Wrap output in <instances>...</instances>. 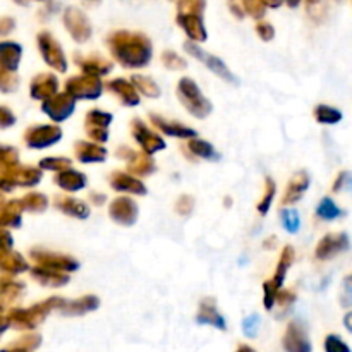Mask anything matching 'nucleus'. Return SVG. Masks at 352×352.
<instances>
[{
    "instance_id": "nucleus-33",
    "label": "nucleus",
    "mask_w": 352,
    "mask_h": 352,
    "mask_svg": "<svg viewBox=\"0 0 352 352\" xmlns=\"http://www.w3.org/2000/svg\"><path fill=\"white\" fill-rule=\"evenodd\" d=\"M134 86L138 88V91L144 93L146 96H151V98H157L160 95V88L157 86V82L150 78H144V76H134L133 78Z\"/></svg>"
},
{
    "instance_id": "nucleus-29",
    "label": "nucleus",
    "mask_w": 352,
    "mask_h": 352,
    "mask_svg": "<svg viewBox=\"0 0 352 352\" xmlns=\"http://www.w3.org/2000/svg\"><path fill=\"white\" fill-rule=\"evenodd\" d=\"M57 208H60L62 212L67 213V215L76 217V219H86L89 215V208L85 203L78 201V199L72 198H58L57 199Z\"/></svg>"
},
{
    "instance_id": "nucleus-63",
    "label": "nucleus",
    "mask_w": 352,
    "mask_h": 352,
    "mask_svg": "<svg viewBox=\"0 0 352 352\" xmlns=\"http://www.w3.org/2000/svg\"><path fill=\"white\" fill-rule=\"evenodd\" d=\"M308 2H315V0H308Z\"/></svg>"
},
{
    "instance_id": "nucleus-26",
    "label": "nucleus",
    "mask_w": 352,
    "mask_h": 352,
    "mask_svg": "<svg viewBox=\"0 0 352 352\" xmlns=\"http://www.w3.org/2000/svg\"><path fill=\"white\" fill-rule=\"evenodd\" d=\"M151 120H153V124L158 127V129L164 131V133H167V134H170V136L186 138V140H191V138L196 136L195 131L189 129V127L181 126V124H177V122H168V120H164L162 117H158V116H151Z\"/></svg>"
},
{
    "instance_id": "nucleus-3",
    "label": "nucleus",
    "mask_w": 352,
    "mask_h": 352,
    "mask_svg": "<svg viewBox=\"0 0 352 352\" xmlns=\"http://www.w3.org/2000/svg\"><path fill=\"white\" fill-rule=\"evenodd\" d=\"M179 96L184 102L186 109L198 119H205L210 112H212V103L201 95L198 85L192 79L182 78L179 81Z\"/></svg>"
},
{
    "instance_id": "nucleus-31",
    "label": "nucleus",
    "mask_w": 352,
    "mask_h": 352,
    "mask_svg": "<svg viewBox=\"0 0 352 352\" xmlns=\"http://www.w3.org/2000/svg\"><path fill=\"white\" fill-rule=\"evenodd\" d=\"M148 155L150 153H146V151H144V153H131L129 165H127L129 172H133V174L136 175L150 174V172L155 168V165Z\"/></svg>"
},
{
    "instance_id": "nucleus-53",
    "label": "nucleus",
    "mask_w": 352,
    "mask_h": 352,
    "mask_svg": "<svg viewBox=\"0 0 352 352\" xmlns=\"http://www.w3.org/2000/svg\"><path fill=\"white\" fill-rule=\"evenodd\" d=\"M344 289H346V294L342 298V305L344 306H351L352 305V275L344 280Z\"/></svg>"
},
{
    "instance_id": "nucleus-19",
    "label": "nucleus",
    "mask_w": 352,
    "mask_h": 352,
    "mask_svg": "<svg viewBox=\"0 0 352 352\" xmlns=\"http://www.w3.org/2000/svg\"><path fill=\"white\" fill-rule=\"evenodd\" d=\"M110 184L116 191H124V192H133V195H146V188L143 186V182L138 181L136 177L129 174H120L116 172L110 179Z\"/></svg>"
},
{
    "instance_id": "nucleus-48",
    "label": "nucleus",
    "mask_w": 352,
    "mask_h": 352,
    "mask_svg": "<svg viewBox=\"0 0 352 352\" xmlns=\"http://www.w3.org/2000/svg\"><path fill=\"white\" fill-rule=\"evenodd\" d=\"M267 186H268L267 195H265V198L261 199V203L258 205V210H260V213H263V215L268 212V208H270V205H272V199H274V196H275V184L272 179H267Z\"/></svg>"
},
{
    "instance_id": "nucleus-61",
    "label": "nucleus",
    "mask_w": 352,
    "mask_h": 352,
    "mask_svg": "<svg viewBox=\"0 0 352 352\" xmlns=\"http://www.w3.org/2000/svg\"><path fill=\"white\" fill-rule=\"evenodd\" d=\"M299 2H301V0H287V3H289V6H291V7H298Z\"/></svg>"
},
{
    "instance_id": "nucleus-21",
    "label": "nucleus",
    "mask_w": 352,
    "mask_h": 352,
    "mask_svg": "<svg viewBox=\"0 0 352 352\" xmlns=\"http://www.w3.org/2000/svg\"><path fill=\"white\" fill-rule=\"evenodd\" d=\"M21 58V47L16 43H0V67L9 69V71H16L17 64Z\"/></svg>"
},
{
    "instance_id": "nucleus-35",
    "label": "nucleus",
    "mask_w": 352,
    "mask_h": 352,
    "mask_svg": "<svg viewBox=\"0 0 352 352\" xmlns=\"http://www.w3.org/2000/svg\"><path fill=\"white\" fill-rule=\"evenodd\" d=\"M315 116H316V120L322 124H337V122H340V119H342V113H340L339 110L332 109V107H327V105L316 107Z\"/></svg>"
},
{
    "instance_id": "nucleus-24",
    "label": "nucleus",
    "mask_w": 352,
    "mask_h": 352,
    "mask_svg": "<svg viewBox=\"0 0 352 352\" xmlns=\"http://www.w3.org/2000/svg\"><path fill=\"white\" fill-rule=\"evenodd\" d=\"M34 278L41 282L45 285H54V287H60V285L67 284L69 282V275L65 272H58V270H50V268H43V267H36L33 270Z\"/></svg>"
},
{
    "instance_id": "nucleus-46",
    "label": "nucleus",
    "mask_w": 352,
    "mask_h": 352,
    "mask_svg": "<svg viewBox=\"0 0 352 352\" xmlns=\"http://www.w3.org/2000/svg\"><path fill=\"white\" fill-rule=\"evenodd\" d=\"M162 60H164V64L167 65L168 69H174V71L186 67V62L182 60L177 54H174V52H165V54L162 55Z\"/></svg>"
},
{
    "instance_id": "nucleus-34",
    "label": "nucleus",
    "mask_w": 352,
    "mask_h": 352,
    "mask_svg": "<svg viewBox=\"0 0 352 352\" xmlns=\"http://www.w3.org/2000/svg\"><path fill=\"white\" fill-rule=\"evenodd\" d=\"M316 213H318L320 219L323 220H336L342 215V210H340L330 198H323L322 203L318 205Z\"/></svg>"
},
{
    "instance_id": "nucleus-45",
    "label": "nucleus",
    "mask_w": 352,
    "mask_h": 352,
    "mask_svg": "<svg viewBox=\"0 0 352 352\" xmlns=\"http://www.w3.org/2000/svg\"><path fill=\"white\" fill-rule=\"evenodd\" d=\"M17 164V151L14 148L0 146V168Z\"/></svg>"
},
{
    "instance_id": "nucleus-59",
    "label": "nucleus",
    "mask_w": 352,
    "mask_h": 352,
    "mask_svg": "<svg viewBox=\"0 0 352 352\" xmlns=\"http://www.w3.org/2000/svg\"><path fill=\"white\" fill-rule=\"evenodd\" d=\"M100 2H102V0H82V3H85L86 7H95L98 6Z\"/></svg>"
},
{
    "instance_id": "nucleus-4",
    "label": "nucleus",
    "mask_w": 352,
    "mask_h": 352,
    "mask_svg": "<svg viewBox=\"0 0 352 352\" xmlns=\"http://www.w3.org/2000/svg\"><path fill=\"white\" fill-rule=\"evenodd\" d=\"M292 261H294V250H292V248H285V250L282 251L280 261H278L277 274H275V277L272 278V280L265 282V308H274V302L278 296V289L284 284V278L285 275H287V270L292 265Z\"/></svg>"
},
{
    "instance_id": "nucleus-47",
    "label": "nucleus",
    "mask_w": 352,
    "mask_h": 352,
    "mask_svg": "<svg viewBox=\"0 0 352 352\" xmlns=\"http://www.w3.org/2000/svg\"><path fill=\"white\" fill-rule=\"evenodd\" d=\"M38 346H40V337L30 336V337H23L19 342L10 344L9 349H36Z\"/></svg>"
},
{
    "instance_id": "nucleus-7",
    "label": "nucleus",
    "mask_w": 352,
    "mask_h": 352,
    "mask_svg": "<svg viewBox=\"0 0 352 352\" xmlns=\"http://www.w3.org/2000/svg\"><path fill=\"white\" fill-rule=\"evenodd\" d=\"M38 45H40L41 55H43V58L47 60L48 65L57 69L58 72H64L65 69H67V62H65L64 52H62L60 45L57 43V40H54L48 33H41L38 34Z\"/></svg>"
},
{
    "instance_id": "nucleus-43",
    "label": "nucleus",
    "mask_w": 352,
    "mask_h": 352,
    "mask_svg": "<svg viewBox=\"0 0 352 352\" xmlns=\"http://www.w3.org/2000/svg\"><path fill=\"white\" fill-rule=\"evenodd\" d=\"M244 12L251 14L253 17H261L265 14V2L263 0H243Z\"/></svg>"
},
{
    "instance_id": "nucleus-49",
    "label": "nucleus",
    "mask_w": 352,
    "mask_h": 352,
    "mask_svg": "<svg viewBox=\"0 0 352 352\" xmlns=\"http://www.w3.org/2000/svg\"><path fill=\"white\" fill-rule=\"evenodd\" d=\"M325 349L329 352H342V351L347 352L349 351V346H346L339 337L329 336L325 340Z\"/></svg>"
},
{
    "instance_id": "nucleus-20",
    "label": "nucleus",
    "mask_w": 352,
    "mask_h": 352,
    "mask_svg": "<svg viewBox=\"0 0 352 352\" xmlns=\"http://www.w3.org/2000/svg\"><path fill=\"white\" fill-rule=\"evenodd\" d=\"M309 186V177L305 174V172H299L296 174L294 177L291 179L287 186V191H285L284 196V203H296L302 195L306 192Z\"/></svg>"
},
{
    "instance_id": "nucleus-10",
    "label": "nucleus",
    "mask_w": 352,
    "mask_h": 352,
    "mask_svg": "<svg viewBox=\"0 0 352 352\" xmlns=\"http://www.w3.org/2000/svg\"><path fill=\"white\" fill-rule=\"evenodd\" d=\"M62 138V133L55 126H36L31 127L26 133L24 140L31 148H47L50 144L57 143Z\"/></svg>"
},
{
    "instance_id": "nucleus-55",
    "label": "nucleus",
    "mask_w": 352,
    "mask_h": 352,
    "mask_svg": "<svg viewBox=\"0 0 352 352\" xmlns=\"http://www.w3.org/2000/svg\"><path fill=\"white\" fill-rule=\"evenodd\" d=\"M14 28V21L10 17H0V34H7Z\"/></svg>"
},
{
    "instance_id": "nucleus-2",
    "label": "nucleus",
    "mask_w": 352,
    "mask_h": 352,
    "mask_svg": "<svg viewBox=\"0 0 352 352\" xmlns=\"http://www.w3.org/2000/svg\"><path fill=\"white\" fill-rule=\"evenodd\" d=\"M62 305H64L62 299H48V301L41 302V305L33 306L31 309H19V311L10 313L9 322L12 323L14 327H17V329H33V327H36L48 313L54 311L55 308L60 309Z\"/></svg>"
},
{
    "instance_id": "nucleus-42",
    "label": "nucleus",
    "mask_w": 352,
    "mask_h": 352,
    "mask_svg": "<svg viewBox=\"0 0 352 352\" xmlns=\"http://www.w3.org/2000/svg\"><path fill=\"white\" fill-rule=\"evenodd\" d=\"M41 168H47V170H65V168L71 167V160L67 158H45L40 164Z\"/></svg>"
},
{
    "instance_id": "nucleus-62",
    "label": "nucleus",
    "mask_w": 352,
    "mask_h": 352,
    "mask_svg": "<svg viewBox=\"0 0 352 352\" xmlns=\"http://www.w3.org/2000/svg\"><path fill=\"white\" fill-rule=\"evenodd\" d=\"M14 2L19 3V6H28V2H30V0H14Z\"/></svg>"
},
{
    "instance_id": "nucleus-5",
    "label": "nucleus",
    "mask_w": 352,
    "mask_h": 352,
    "mask_svg": "<svg viewBox=\"0 0 352 352\" xmlns=\"http://www.w3.org/2000/svg\"><path fill=\"white\" fill-rule=\"evenodd\" d=\"M65 91L71 93L74 98L81 100H93L98 98L102 95V81L100 76L85 74V76H76L65 82Z\"/></svg>"
},
{
    "instance_id": "nucleus-32",
    "label": "nucleus",
    "mask_w": 352,
    "mask_h": 352,
    "mask_svg": "<svg viewBox=\"0 0 352 352\" xmlns=\"http://www.w3.org/2000/svg\"><path fill=\"white\" fill-rule=\"evenodd\" d=\"M79 67H81L86 74L103 76V74H109L110 69H112V64L103 60L102 57H89V58H81Z\"/></svg>"
},
{
    "instance_id": "nucleus-57",
    "label": "nucleus",
    "mask_w": 352,
    "mask_h": 352,
    "mask_svg": "<svg viewBox=\"0 0 352 352\" xmlns=\"http://www.w3.org/2000/svg\"><path fill=\"white\" fill-rule=\"evenodd\" d=\"M344 323H346V329L352 333V311L347 313L346 318H344Z\"/></svg>"
},
{
    "instance_id": "nucleus-60",
    "label": "nucleus",
    "mask_w": 352,
    "mask_h": 352,
    "mask_svg": "<svg viewBox=\"0 0 352 352\" xmlns=\"http://www.w3.org/2000/svg\"><path fill=\"white\" fill-rule=\"evenodd\" d=\"M7 323H9V322H7V320L3 318V316H0V333H2L3 330L7 329Z\"/></svg>"
},
{
    "instance_id": "nucleus-28",
    "label": "nucleus",
    "mask_w": 352,
    "mask_h": 352,
    "mask_svg": "<svg viewBox=\"0 0 352 352\" xmlns=\"http://www.w3.org/2000/svg\"><path fill=\"white\" fill-rule=\"evenodd\" d=\"M198 323L203 325H212L217 327L220 330H226V320L219 315V311L215 309L213 301H205L201 305V311L198 315Z\"/></svg>"
},
{
    "instance_id": "nucleus-9",
    "label": "nucleus",
    "mask_w": 352,
    "mask_h": 352,
    "mask_svg": "<svg viewBox=\"0 0 352 352\" xmlns=\"http://www.w3.org/2000/svg\"><path fill=\"white\" fill-rule=\"evenodd\" d=\"M184 47H186V50L189 52V54L195 55V57L199 58V60H201V62H205L206 67H208L212 72H215V74L219 76V78L226 79L227 82H236V85H237V79L234 78L232 72H230L229 69H227V65L223 64V62L220 60L219 57H215V55L206 54V52H203L201 48L196 47L195 43H186Z\"/></svg>"
},
{
    "instance_id": "nucleus-51",
    "label": "nucleus",
    "mask_w": 352,
    "mask_h": 352,
    "mask_svg": "<svg viewBox=\"0 0 352 352\" xmlns=\"http://www.w3.org/2000/svg\"><path fill=\"white\" fill-rule=\"evenodd\" d=\"M192 198H189V196H181V199L177 201V205H175V210H177L181 215H189V213L192 212Z\"/></svg>"
},
{
    "instance_id": "nucleus-38",
    "label": "nucleus",
    "mask_w": 352,
    "mask_h": 352,
    "mask_svg": "<svg viewBox=\"0 0 352 352\" xmlns=\"http://www.w3.org/2000/svg\"><path fill=\"white\" fill-rule=\"evenodd\" d=\"M110 122H112V116L100 110H91L86 116V127H109Z\"/></svg>"
},
{
    "instance_id": "nucleus-56",
    "label": "nucleus",
    "mask_w": 352,
    "mask_h": 352,
    "mask_svg": "<svg viewBox=\"0 0 352 352\" xmlns=\"http://www.w3.org/2000/svg\"><path fill=\"white\" fill-rule=\"evenodd\" d=\"M229 3H230V9H232L234 12L237 14V17H243L244 16V10H241V7H239V3H237V0H229Z\"/></svg>"
},
{
    "instance_id": "nucleus-14",
    "label": "nucleus",
    "mask_w": 352,
    "mask_h": 352,
    "mask_svg": "<svg viewBox=\"0 0 352 352\" xmlns=\"http://www.w3.org/2000/svg\"><path fill=\"white\" fill-rule=\"evenodd\" d=\"M33 260L36 261L38 267L50 268V270H58V272H74L78 268V263L74 260L67 256H62V254H52V253H43V251H33Z\"/></svg>"
},
{
    "instance_id": "nucleus-16",
    "label": "nucleus",
    "mask_w": 352,
    "mask_h": 352,
    "mask_svg": "<svg viewBox=\"0 0 352 352\" xmlns=\"http://www.w3.org/2000/svg\"><path fill=\"white\" fill-rule=\"evenodd\" d=\"M284 347L292 352H308L311 349L308 339H306V330L299 323H291L284 337Z\"/></svg>"
},
{
    "instance_id": "nucleus-52",
    "label": "nucleus",
    "mask_w": 352,
    "mask_h": 352,
    "mask_svg": "<svg viewBox=\"0 0 352 352\" xmlns=\"http://www.w3.org/2000/svg\"><path fill=\"white\" fill-rule=\"evenodd\" d=\"M256 31L265 41L272 40V38H274V34H275L274 26H272V24H268V23H258L256 24Z\"/></svg>"
},
{
    "instance_id": "nucleus-27",
    "label": "nucleus",
    "mask_w": 352,
    "mask_h": 352,
    "mask_svg": "<svg viewBox=\"0 0 352 352\" xmlns=\"http://www.w3.org/2000/svg\"><path fill=\"white\" fill-rule=\"evenodd\" d=\"M76 155L85 164H91V162H103L107 157V150L102 146H96L91 143H78L76 144Z\"/></svg>"
},
{
    "instance_id": "nucleus-37",
    "label": "nucleus",
    "mask_w": 352,
    "mask_h": 352,
    "mask_svg": "<svg viewBox=\"0 0 352 352\" xmlns=\"http://www.w3.org/2000/svg\"><path fill=\"white\" fill-rule=\"evenodd\" d=\"M48 201L43 195L40 192H30L26 198L23 199V206L26 210H31V212H43L47 208Z\"/></svg>"
},
{
    "instance_id": "nucleus-23",
    "label": "nucleus",
    "mask_w": 352,
    "mask_h": 352,
    "mask_svg": "<svg viewBox=\"0 0 352 352\" xmlns=\"http://www.w3.org/2000/svg\"><path fill=\"white\" fill-rule=\"evenodd\" d=\"M55 182L62 189H65V191H79V189H82L86 186V177L82 174H79V172L65 168V170H60V174L55 177Z\"/></svg>"
},
{
    "instance_id": "nucleus-54",
    "label": "nucleus",
    "mask_w": 352,
    "mask_h": 352,
    "mask_svg": "<svg viewBox=\"0 0 352 352\" xmlns=\"http://www.w3.org/2000/svg\"><path fill=\"white\" fill-rule=\"evenodd\" d=\"M14 116L7 109H0V127H9L14 124Z\"/></svg>"
},
{
    "instance_id": "nucleus-44",
    "label": "nucleus",
    "mask_w": 352,
    "mask_h": 352,
    "mask_svg": "<svg viewBox=\"0 0 352 352\" xmlns=\"http://www.w3.org/2000/svg\"><path fill=\"white\" fill-rule=\"evenodd\" d=\"M258 329H260V316H258L256 313H253V315H250L248 318H244L243 330L248 337H251V339L256 337Z\"/></svg>"
},
{
    "instance_id": "nucleus-25",
    "label": "nucleus",
    "mask_w": 352,
    "mask_h": 352,
    "mask_svg": "<svg viewBox=\"0 0 352 352\" xmlns=\"http://www.w3.org/2000/svg\"><path fill=\"white\" fill-rule=\"evenodd\" d=\"M23 210V201H9L0 206V227L19 226Z\"/></svg>"
},
{
    "instance_id": "nucleus-8",
    "label": "nucleus",
    "mask_w": 352,
    "mask_h": 352,
    "mask_svg": "<svg viewBox=\"0 0 352 352\" xmlns=\"http://www.w3.org/2000/svg\"><path fill=\"white\" fill-rule=\"evenodd\" d=\"M64 23L76 41H86L91 36V26L85 14L76 7H69L64 14Z\"/></svg>"
},
{
    "instance_id": "nucleus-39",
    "label": "nucleus",
    "mask_w": 352,
    "mask_h": 352,
    "mask_svg": "<svg viewBox=\"0 0 352 352\" xmlns=\"http://www.w3.org/2000/svg\"><path fill=\"white\" fill-rule=\"evenodd\" d=\"M282 223H284L285 230L296 234L299 229V223H301V219H299L296 210H285V212H282Z\"/></svg>"
},
{
    "instance_id": "nucleus-17",
    "label": "nucleus",
    "mask_w": 352,
    "mask_h": 352,
    "mask_svg": "<svg viewBox=\"0 0 352 352\" xmlns=\"http://www.w3.org/2000/svg\"><path fill=\"white\" fill-rule=\"evenodd\" d=\"M58 82L52 74H41L31 82V96L36 100H48L57 93Z\"/></svg>"
},
{
    "instance_id": "nucleus-58",
    "label": "nucleus",
    "mask_w": 352,
    "mask_h": 352,
    "mask_svg": "<svg viewBox=\"0 0 352 352\" xmlns=\"http://www.w3.org/2000/svg\"><path fill=\"white\" fill-rule=\"evenodd\" d=\"M263 2L267 7H278L284 0H263Z\"/></svg>"
},
{
    "instance_id": "nucleus-50",
    "label": "nucleus",
    "mask_w": 352,
    "mask_h": 352,
    "mask_svg": "<svg viewBox=\"0 0 352 352\" xmlns=\"http://www.w3.org/2000/svg\"><path fill=\"white\" fill-rule=\"evenodd\" d=\"M86 131H88L89 138L95 141H98V143H105V141L109 140L107 127H86Z\"/></svg>"
},
{
    "instance_id": "nucleus-11",
    "label": "nucleus",
    "mask_w": 352,
    "mask_h": 352,
    "mask_svg": "<svg viewBox=\"0 0 352 352\" xmlns=\"http://www.w3.org/2000/svg\"><path fill=\"white\" fill-rule=\"evenodd\" d=\"M349 248V237L346 234H329L320 241L316 248V258L318 260H330L336 254L342 253Z\"/></svg>"
},
{
    "instance_id": "nucleus-36",
    "label": "nucleus",
    "mask_w": 352,
    "mask_h": 352,
    "mask_svg": "<svg viewBox=\"0 0 352 352\" xmlns=\"http://www.w3.org/2000/svg\"><path fill=\"white\" fill-rule=\"evenodd\" d=\"M189 150L199 158H219L217 151L213 150V146L206 141H199V140H192L189 141Z\"/></svg>"
},
{
    "instance_id": "nucleus-13",
    "label": "nucleus",
    "mask_w": 352,
    "mask_h": 352,
    "mask_svg": "<svg viewBox=\"0 0 352 352\" xmlns=\"http://www.w3.org/2000/svg\"><path fill=\"white\" fill-rule=\"evenodd\" d=\"M131 127H133V136L136 138V141L140 143V146L143 148L146 153H157V151L164 150L165 148V143L164 140H162L160 136H157V134L151 133L150 129H148L146 126H144L141 120H134L133 124H131Z\"/></svg>"
},
{
    "instance_id": "nucleus-41",
    "label": "nucleus",
    "mask_w": 352,
    "mask_h": 352,
    "mask_svg": "<svg viewBox=\"0 0 352 352\" xmlns=\"http://www.w3.org/2000/svg\"><path fill=\"white\" fill-rule=\"evenodd\" d=\"M16 88H17V78L12 74V71L0 67V89L9 93V91H14Z\"/></svg>"
},
{
    "instance_id": "nucleus-30",
    "label": "nucleus",
    "mask_w": 352,
    "mask_h": 352,
    "mask_svg": "<svg viewBox=\"0 0 352 352\" xmlns=\"http://www.w3.org/2000/svg\"><path fill=\"white\" fill-rule=\"evenodd\" d=\"M0 268L17 274V272L28 270V263L21 258V254L9 253L7 248H0Z\"/></svg>"
},
{
    "instance_id": "nucleus-40",
    "label": "nucleus",
    "mask_w": 352,
    "mask_h": 352,
    "mask_svg": "<svg viewBox=\"0 0 352 352\" xmlns=\"http://www.w3.org/2000/svg\"><path fill=\"white\" fill-rule=\"evenodd\" d=\"M179 12L189 14H201L205 10V0H177Z\"/></svg>"
},
{
    "instance_id": "nucleus-1",
    "label": "nucleus",
    "mask_w": 352,
    "mask_h": 352,
    "mask_svg": "<svg viewBox=\"0 0 352 352\" xmlns=\"http://www.w3.org/2000/svg\"><path fill=\"white\" fill-rule=\"evenodd\" d=\"M113 57L126 67H143L151 58V43L146 36L129 31H119L109 40Z\"/></svg>"
},
{
    "instance_id": "nucleus-22",
    "label": "nucleus",
    "mask_w": 352,
    "mask_h": 352,
    "mask_svg": "<svg viewBox=\"0 0 352 352\" xmlns=\"http://www.w3.org/2000/svg\"><path fill=\"white\" fill-rule=\"evenodd\" d=\"M98 298H95V296H86V298L78 299V301H64L60 309L65 315H85V313H89L98 308Z\"/></svg>"
},
{
    "instance_id": "nucleus-6",
    "label": "nucleus",
    "mask_w": 352,
    "mask_h": 352,
    "mask_svg": "<svg viewBox=\"0 0 352 352\" xmlns=\"http://www.w3.org/2000/svg\"><path fill=\"white\" fill-rule=\"evenodd\" d=\"M74 96L71 93H55L43 103V112L55 122H62L74 112Z\"/></svg>"
},
{
    "instance_id": "nucleus-18",
    "label": "nucleus",
    "mask_w": 352,
    "mask_h": 352,
    "mask_svg": "<svg viewBox=\"0 0 352 352\" xmlns=\"http://www.w3.org/2000/svg\"><path fill=\"white\" fill-rule=\"evenodd\" d=\"M109 88L126 103L127 107H134L140 103V95H138V88L134 82L124 81V79H113L109 82Z\"/></svg>"
},
{
    "instance_id": "nucleus-12",
    "label": "nucleus",
    "mask_w": 352,
    "mask_h": 352,
    "mask_svg": "<svg viewBox=\"0 0 352 352\" xmlns=\"http://www.w3.org/2000/svg\"><path fill=\"white\" fill-rule=\"evenodd\" d=\"M110 217L120 226H133L138 219V206L131 198H117L110 203Z\"/></svg>"
},
{
    "instance_id": "nucleus-15",
    "label": "nucleus",
    "mask_w": 352,
    "mask_h": 352,
    "mask_svg": "<svg viewBox=\"0 0 352 352\" xmlns=\"http://www.w3.org/2000/svg\"><path fill=\"white\" fill-rule=\"evenodd\" d=\"M177 23L181 24L182 30L189 34V38L195 41H205L206 40V30L203 24L201 14H189V12H179Z\"/></svg>"
}]
</instances>
